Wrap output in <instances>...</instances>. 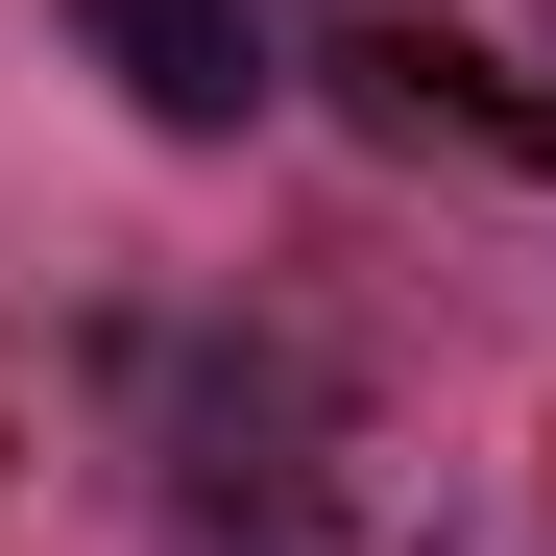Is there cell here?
<instances>
[{
	"label": "cell",
	"instance_id": "1",
	"mask_svg": "<svg viewBox=\"0 0 556 556\" xmlns=\"http://www.w3.org/2000/svg\"><path fill=\"white\" fill-rule=\"evenodd\" d=\"M73 49H98L169 146H242L266 98H291V25H266V0H73Z\"/></svg>",
	"mask_w": 556,
	"mask_h": 556
}]
</instances>
